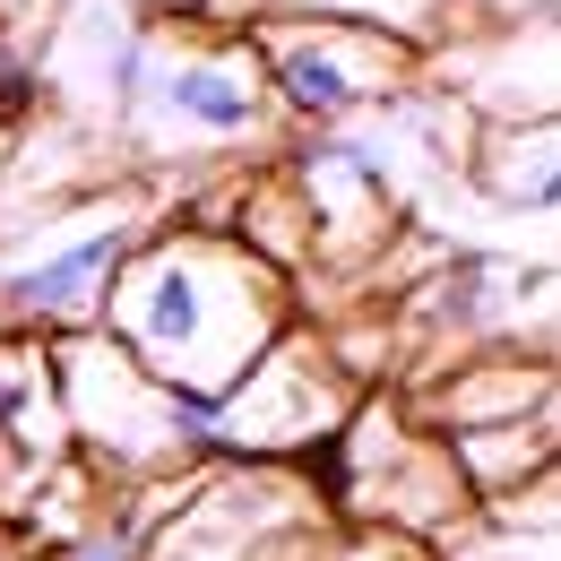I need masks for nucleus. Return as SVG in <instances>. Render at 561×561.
<instances>
[{
	"label": "nucleus",
	"instance_id": "obj_1",
	"mask_svg": "<svg viewBox=\"0 0 561 561\" xmlns=\"http://www.w3.org/2000/svg\"><path fill=\"white\" fill-rule=\"evenodd\" d=\"M95 329L182 398H225L260 346L294 329V277L225 225H147L113 268Z\"/></svg>",
	"mask_w": 561,
	"mask_h": 561
},
{
	"label": "nucleus",
	"instance_id": "obj_2",
	"mask_svg": "<svg viewBox=\"0 0 561 561\" xmlns=\"http://www.w3.org/2000/svg\"><path fill=\"white\" fill-rule=\"evenodd\" d=\"M285 139H294V122L277 113L268 70H260L242 26L156 18L139 87H130L122 130H113L122 173H139V182L242 173V164H277Z\"/></svg>",
	"mask_w": 561,
	"mask_h": 561
},
{
	"label": "nucleus",
	"instance_id": "obj_3",
	"mask_svg": "<svg viewBox=\"0 0 561 561\" xmlns=\"http://www.w3.org/2000/svg\"><path fill=\"white\" fill-rule=\"evenodd\" d=\"M147 225H164V191L139 173H113L53 208H9L0 216V329H26V337L95 329L104 285L139 251Z\"/></svg>",
	"mask_w": 561,
	"mask_h": 561
},
{
	"label": "nucleus",
	"instance_id": "obj_4",
	"mask_svg": "<svg viewBox=\"0 0 561 561\" xmlns=\"http://www.w3.org/2000/svg\"><path fill=\"white\" fill-rule=\"evenodd\" d=\"M53 398L70 458L95 484H182L208 467V398L164 389L104 329L53 337Z\"/></svg>",
	"mask_w": 561,
	"mask_h": 561
},
{
	"label": "nucleus",
	"instance_id": "obj_5",
	"mask_svg": "<svg viewBox=\"0 0 561 561\" xmlns=\"http://www.w3.org/2000/svg\"><path fill=\"white\" fill-rule=\"evenodd\" d=\"M164 501L173 510L147 518L139 561H311L337 536V510L311 467L277 458H208Z\"/></svg>",
	"mask_w": 561,
	"mask_h": 561
},
{
	"label": "nucleus",
	"instance_id": "obj_6",
	"mask_svg": "<svg viewBox=\"0 0 561 561\" xmlns=\"http://www.w3.org/2000/svg\"><path fill=\"white\" fill-rule=\"evenodd\" d=\"M329 458V510L346 518V527H389V536H415V545H440L467 510H476V492L458 476V458H449V440L440 432H423L407 415V398H354L346 432L320 449Z\"/></svg>",
	"mask_w": 561,
	"mask_h": 561
},
{
	"label": "nucleus",
	"instance_id": "obj_7",
	"mask_svg": "<svg viewBox=\"0 0 561 561\" xmlns=\"http://www.w3.org/2000/svg\"><path fill=\"white\" fill-rule=\"evenodd\" d=\"M354 398H363V380L337 363V346L320 329H277L260 346V363L225 398H208V458H277V467H302V458H320L346 432Z\"/></svg>",
	"mask_w": 561,
	"mask_h": 561
},
{
	"label": "nucleus",
	"instance_id": "obj_8",
	"mask_svg": "<svg viewBox=\"0 0 561 561\" xmlns=\"http://www.w3.org/2000/svg\"><path fill=\"white\" fill-rule=\"evenodd\" d=\"M260 70H268V95L294 130H329V122H354L371 104H389L398 87L423 78V53L380 35V26H346V18H294V9H268L242 26Z\"/></svg>",
	"mask_w": 561,
	"mask_h": 561
},
{
	"label": "nucleus",
	"instance_id": "obj_9",
	"mask_svg": "<svg viewBox=\"0 0 561 561\" xmlns=\"http://www.w3.org/2000/svg\"><path fill=\"white\" fill-rule=\"evenodd\" d=\"M423 78H432L467 122H553V113H561L553 9H536V18H484V26H449L440 44H423Z\"/></svg>",
	"mask_w": 561,
	"mask_h": 561
},
{
	"label": "nucleus",
	"instance_id": "obj_10",
	"mask_svg": "<svg viewBox=\"0 0 561 561\" xmlns=\"http://www.w3.org/2000/svg\"><path fill=\"white\" fill-rule=\"evenodd\" d=\"M553 407V354H518V346H476L449 354L440 380H423L407 398V415L423 432H484V423H527Z\"/></svg>",
	"mask_w": 561,
	"mask_h": 561
},
{
	"label": "nucleus",
	"instance_id": "obj_11",
	"mask_svg": "<svg viewBox=\"0 0 561 561\" xmlns=\"http://www.w3.org/2000/svg\"><path fill=\"white\" fill-rule=\"evenodd\" d=\"M492 208H553L561 191V113L553 122H476L467 164H458Z\"/></svg>",
	"mask_w": 561,
	"mask_h": 561
},
{
	"label": "nucleus",
	"instance_id": "obj_12",
	"mask_svg": "<svg viewBox=\"0 0 561 561\" xmlns=\"http://www.w3.org/2000/svg\"><path fill=\"white\" fill-rule=\"evenodd\" d=\"M268 9L380 26V35L415 44V53H423V44H440V35H449V18H458V0H199V18H208V26H251V18H268Z\"/></svg>",
	"mask_w": 561,
	"mask_h": 561
},
{
	"label": "nucleus",
	"instance_id": "obj_13",
	"mask_svg": "<svg viewBox=\"0 0 561 561\" xmlns=\"http://www.w3.org/2000/svg\"><path fill=\"white\" fill-rule=\"evenodd\" d=\"M449 458H458V476L476 501H501V492L536 484V476H553V407L527 423H484V432H449Z\"/></svg>",
	"mask_w": 561,
	"mask_h": 561
},
{
	"label": "nucleus",
	"instance_id": "obj_14",
	"mask_svg": "<svg viewBox=\"0 0 561 561\" xmlns=\"http://www.w3.org/2000/svg\"><path fill=\"white\" fill-rule=\"evenodd\" d=\"M311 561H432V545L389 536V527H346V518H337V536H329Z\"/></svg>",
	"mask_w": 561,
	"mask_h": 561
},
{
	"label": "nucleus",
	"instance_id": "obj_15",
	"mask_svg": "<svg viewBox=\"0 0 561 561\" xmlns=\"http://www.w3.org/2000/svg\"><path fill=\"white\" fill-rule=\"evenodd\" d=\"M9 9H26V0H0V18H9Z\"/></svg>",
	"mask_w": 561,
	"mask_h": 561
},
{
	"label": "nucleus",
	"instance_id": "obj_16",
	"mask_svg": "<svg viewBox=\"0 0 561 561\" xmlns=\"http://www.w3.org/2000/svg\"><path fill=\"white\" fill-rule=\"evenodd\" d=\"M0 147H9V139H0Z\"/></svg>",
	"mask_w": 561,
	"mask_h": 561
}]
</instances>
